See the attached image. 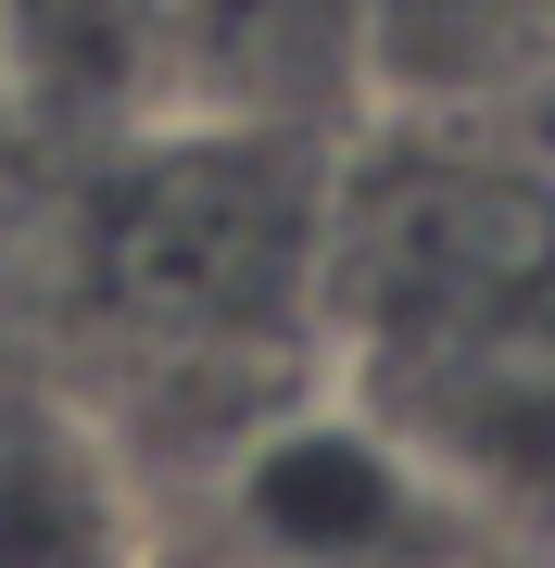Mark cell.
Segmentation results:
<instances>
[{"instance_id":"6","label":"cell","mask_w":555,"mask_h":568,"mask_svg":"<svg viewBox=\"0 0 555 568\" xmlns=\"http://www.w3.org/2000/svg\"><path fill=\"white\" fill-rule=\"evenodd\" d=\"M555 0H367L379 102H480L505 63H531Z\"/></svg>"},{"instance_id":"4","label":"cell","mask_w":555,"mask_h":568,"mask_svg":"<svg viewBox=\"0 0 555 568\" xmlns=\"http://www.w3.org/2000/svg\"><path fill=\"white\" fill-rule=\"evenodd\" d=\"M367 102V0H152V114L341 140Z\"/></svg>"},{"instance_id":"2","label":"cell","mask_w":555,"mask_h":568,"mask_svg":"<svg viewBox=\"0 0 555 568\" xmlns=\"http://www.w3.org/2000/svg\"><path fill=\"white\" fill-rule=\"evenodd\" d=\"M341 140L140 114L89 203V304L152 366H227L304 342L316 354V215Z\"/></svg>"},{"instance_id":"1","label":"cell","mask_w":555,"mask_h":568,"mask_svg":"<svg viewBox=\"0 0 555 568\" xmlns=\"http://www.w3.org/2000/svg\"><path fill=\"white\" fill-rule=\"evenodd\" d=\"M316 379L480 530L555 518V164L480 102L341 126L316 215Z\"/></svg>"},{"instance_id":"5","label":"cell","mask_w":555,"mask_h":568,"mask_svg":"<svg viewBox=\"0 0 555 568\" xmlns=\"http://www.w3.org/2000/svg\"><path fill=\"white\" fill-rule=\"evenodd\" d=\"M0 568H140V493L89 405L0 392Z\"/></svg>"},{"instance_id":"3","label":"cell","mask_w":555,"mask_h":568,"mask_svg":"<svg viewBox=\"0 0 555 568\" xmlns=\"http://www.w3.org/2000/svg\"><path fill=\"white\" fill-rule=\"evenodd\" d=\"M215 518L240 568H467L480 556V518L329 379L304 405H266L227 429Z\"/></svg>"}]
</instances>
